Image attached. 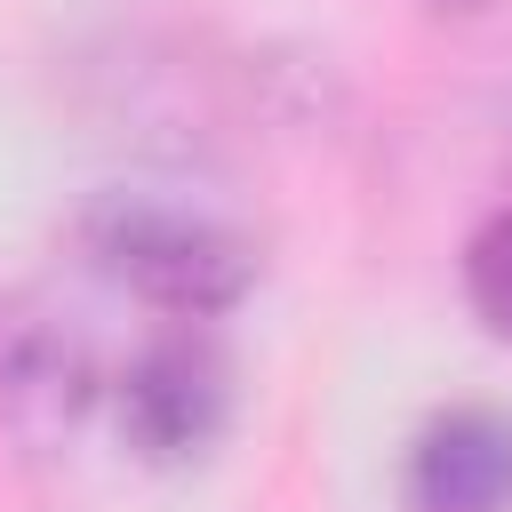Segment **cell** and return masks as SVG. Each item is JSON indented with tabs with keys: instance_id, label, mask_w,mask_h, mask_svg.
<instances>
[{
	"instance_id": "6da1fadb",
	"label": "cell",
	"mask_w": 512,
	"mask_h": 512,
	"mask_svg": "<svg viewBox=\"0 0 512 512\" xmlns=\"http://www.w3.org/2000/svg\"><path fill=\"white\" fill-rule=\"evenodd\" d=\"M80 248L96 272H112L128 296H144L168 320H216L264 272L256 232L184 200H152V192H104L80 216Z\"/></svg>"
},
{
	"instance_id": "5b68a950",
	"label": "cell",
	"mask_w": 512,
	"mask_h": 512,
	"mask_svg": "<svg viewBox=\"0 0 512 512\" xmlns=\"http://www.w3.org/2000/svg\"><path fill=\"white\" fill-rule=\"evenodd\" d=\"M464 296L496 336H512V208H496L464 240Z\"/></svg>"
},
{
	"instance_id": "7a4b0ae2",
	"label": "cell",
	"mask_w": 512,
	"mask_h": 512,
	"mask_svg": "<svg viewBox=\"0 0 512 512\" xmlns=\"http://www.w3.org/2000/svg\"><path fill=\"white\" fill-rule=\"evenodd\" d=\"M112 424L144 464H192L232 424V352L208 320H168L112 376Z\"/></svg>"
},
{
	"instance_id": "3957f363",
	"label": "cell",
	"mask_w": 512,
	"mask_h": 512,
	"mask_svg": "<svg viewBox=\"0 0 512 512\" xmlns=\"http://www.w3.org/2000/svg\"><path fill=\"white\" fill-rule=\"evenodd\" d=\"M104 392L112 376L96 368V344L80 336V320L40 288H0V432L48 456L88 424Z\"/></svg>"
},
{
	"instance_id": "8992f818",
	"label": "cell",
	"mask_w": 512,
	"mask_h": 512,
	"mask_svg": "<svg viewBox=\"0 0 512 512\" xmlns=\"http://www.w3.org/2000/svg\"><path fill=\"white\" fill-rule=\"evenodd\" d=\"M440 8H480V0H440Z\"/></svg>"
},
{
	"instance_id": "277c9868",
	"label": "cell",
	"mask_w": 512,
	"mask_h": 512,
	"mask_svg": "<svg viewBox=\"0 0 512 512\" xmlns=\"http://www.w3.org/2000/svg\"><path fill=\"white\" fill-rule=\"evenodd\" d=\"M408 512H512V408L456 400L408 440Z\"/></svg>"
}]
</instances>
